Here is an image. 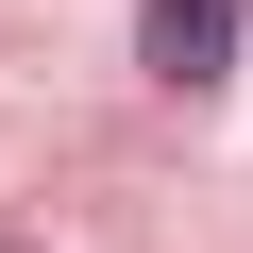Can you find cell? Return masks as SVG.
I'll list each match as a JSON object with an SVG mask.
<instances>
[{
    "label": "cell",
    "mask_w": 253,
    "mask_h": 253,
    "mask_svg": "<svg viewBox=\"0 0 253 253\" xmlns=\"http://www.w3.org/2000/svg\"><path fill=\"white\" fill-rule=\"evenodd\" d=\"M236 17H253V0H152V17H135V68L152 84H219L236 68Z\"/></svg>",
    "instance_id": "1"
},
{
    "label": "cell",
    "mask_w": 253,
    "mask_h": 253,
    "mask_svg": "<svg viewBox=\"0 0 253 253\" xmlns=\"http://www.w3.org/2000/svg\"><path fill=\"white\" fill-rule=\"evenodd\" d=\"M0 253H17V236H0Z\"/></svg>",
    "instance_id": "2"
}]
</instances>
